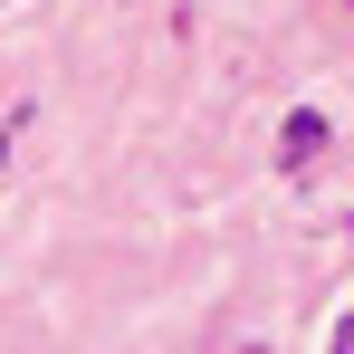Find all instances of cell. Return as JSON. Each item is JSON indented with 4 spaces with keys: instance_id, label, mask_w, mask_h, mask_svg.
Returning a JSON list of instances; mask_svg holds the SVG:
<instances>
[{
    "instance_id": "2",
    "label": "cell",
    "mask_w": 354,
    "mask_h": 354,
    "mask_svg": "<svg viewBox=\"0 0 354 354\" xmlns=\"http://www.w3.org/2000/svg\"><path fill=\"white\" fill-rule=\"evenodd\" d=\"M335 354H354V316H345V326H335Z\"/></svg>"
},
{
    "instance_id": "1",
    "label": "cell",
    "mask_w": 354,
    "mask_h": 354,
    "mask_svg": "<svg viewBox=\"0 0 354 354\" xmlns=\"http://www.w3.org/2000/svg\"><path fill=\"white\" fill-rule=\"evenodd\" d=\"M316 144H326V124H316V115H297V124H288V163H306Z\"/></svg>"
}]
</instances>
